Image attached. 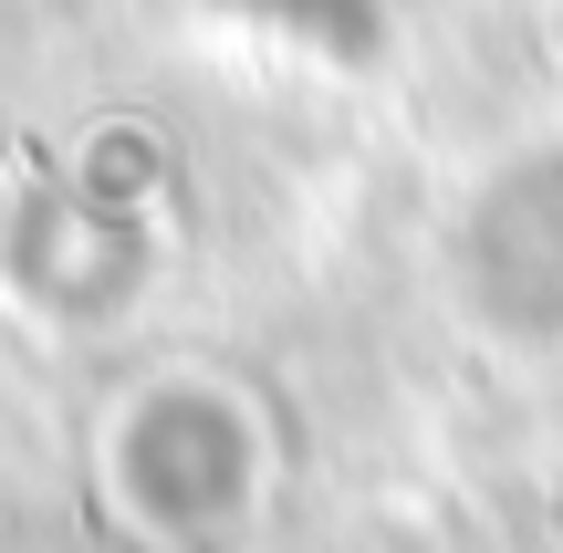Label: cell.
<instances>
[{
  "instance_id": "1",
  "label": "cell",
  "mask_w": 563,
  "mask_h": 553,
  "mask_svg": "<svg viewBox=\"0 0 563 553\" xmlns=\"http://www.w3.org/2000/svg\"><path fill=\"white\" fill-rule=\"evenodd\" d=\"M230 11H262V21H313V32H323V21H355L365 0H230Z\"/></svg>"
}]
</instances>
